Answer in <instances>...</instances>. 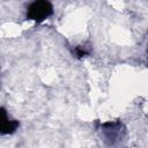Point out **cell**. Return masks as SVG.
<instances>
[{
  "label": "cell",
  "mask_w": 148,
  "mask_h": 148,
  "mask_svg": "<svg viewBox=\"0 0 148 148\" xmlns=\"http://www.w3.org/2000/svg\"><path fill=\"white\" fill-rule=\"evenodd\" d=\"M53 13V7L47 0H34L27 9V18L36 22H43Z\"/></svg>",
  "instance_id": "cell-1"
},
{
  "label": "cell",
  "mask_w": 148,
  "mask_h": 148,
  "mask_svg": "<svg viewBox=\"0 0 148 148\" xmlns=\"http://www.w3.org/2000/svg\"><path fill=\"white\" fill-rule=\"evenodd\" d=\"M18 127V123L16 120H12L7 117L5 110H2V124H1V133L2 134H10L16 131Z\"/></svg>",
  "instance_id": "cell-2"
}]
</instances>
